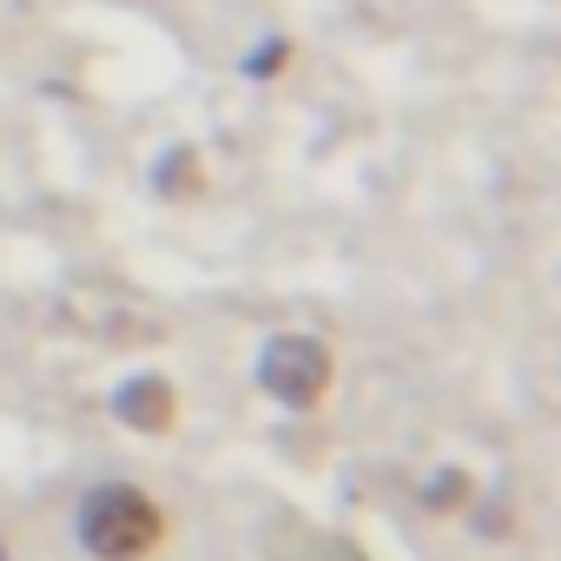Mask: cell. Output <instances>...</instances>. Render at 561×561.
Wrapping results in <instances>:
<instances>
[{
    "label": "cell",
    "mask_w": 561,
    "mask_h": 561,
    "mask_svg": "<svg viewBox=\"0 0 561 561\" xmlns=\"http://www.w3.org/2000/svg\"><path fill=\"white\" fill-rule=\"evenodd\" d=\"M469 502V476L462 469H436V482H430V508H462Z\"/></svg>",
    "instance_id": "obj_4"
},
{
    "label": "cell",
    "mask_w": 561,
    "mask_h": 561,
    "mask_svg": "<svg viewBox=\"0 0 561 561\" xmlns=\"http://www.w3.org/2000/svg\"><path fill=\"white\" fill-rule=\"evenodd\" d=\"M0 561H8V541H0Z\"/></svg>",
    "instance_id": "obj_5"
},
{
    "label": "cell",
    "mask_w": 561,
    "mask_h": 561,
    "mask_svg": "<svg viewBox=\"0 0 561 561\" xmlns=\"http://www.w3.org/2000/svg\"><path fill=\"white\" fill-rule=\"evenodd\" d=\"M159 535H165V515L133 482H100L80 502V548L100 554V561H139V554L159 548Z\"/></svg>",
    "instance_id": "obj_1"
},
{
    "label": "cell",
    "mask_w": 561,
    "mask_h": 561,
    "mask_svg": "<svg viewBox=\"0 0 561 561\" xmlns=\"http://www.w3.org/2000/svg\"><path fill=\"white\" fill-rule=\"evenodd\" d=\"M331 377H337L331 351H324L318 337H305V331L271 337V344H264V357H257V383H264L277 403H291V410H311V403H324Z\"/></svg>",
    "instance_id": "obj_2"
},
{
    "label": "cell",
    "mask_w": 561,
    "mask_h": 561,
    "mask_svg": "<svg viewBox=\"0 0 561 561\" xmlns=\"http://www.w3.org/2000/svg\"><path fill=\"white\" fill-rule=\"evenodd\" d=\"M113 410H119V423H133V430H172V416H179V403H172V383L165 377H133V383H119V397H113Z\"/></svg>",
    "instance_id": "obj_3"
}]
</instances>
